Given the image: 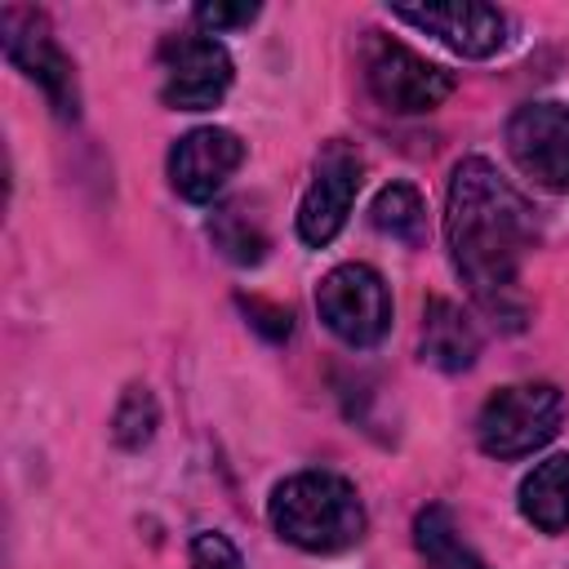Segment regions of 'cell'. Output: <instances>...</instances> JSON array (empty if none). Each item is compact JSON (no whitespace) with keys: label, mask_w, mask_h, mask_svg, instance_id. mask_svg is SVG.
I'll list each match as a JSON object with an SVG mask.
<instances>
[{"label":"cell","mask_w":569,"mask_h":569,"mask_svg":"<svg viewBox=\"0 0 569 569\" xmlns=\"http://www.w3.org/2000/svg\"><path fill=\"white\" fill-rule=\"evenodd\" d=\"M445 240H449L453 271L462 276L480 311L493 325L520 329L525 325L520 267L538 240V227L525 196L480 156L458 160L449 173Z\"/></svg>","instance_id":"cell-1"},{"label":"cell","mask_w":569,"mask_h":569,"mask_svg":"<svg viewBox=\"0 0 569 569\" xmlns=\"http://www.w3.org/2000/svg\"><path fill=\"white\" fill-rule=\"evenodd\" d=\"M267 516L289 547L316 551V556L347 551L365 538V502L356 485L333 471H298L280 480L271 489Z\"/></svg>","instance_id":"cell-2"},{"label":"cell","mask_w":569,"mask_h":569,"mask_svg":"<svg viewBox=\"0 0 569 569\" xmlns=\"http://www.w3.org/2000/svg\"><path fill=\"white\" fill-rule=\"evenodd\" d=\"M560 418L565 400L551 382H511L480 405L476 440L489 458H525L560 431Z\"/></svg>","instance_id":"cell-3"},{"label":"cell","mask_w":569,"mask_h":569,"mask_svg":"<svg viewBox=\"0 0 569 569\" xmlns=\"http://www.w3.org/2000/svg\"><path fill=\"white\" fill-rule=\"evenodd\" d=\"M0 40H4V58L44 89L53 116L76 120L80 116V84H76V67L62 53V44L49 31V18L40 9H18L9 4L0 13Z\"/></svg>","instance_id":"cell-4"},{"label":"cell","mask_w":569,"mask_h":569,"mask_svg":"<svg viewBox=\"0 0 569 569\" xmlns=\"http://www.w3.org/2000/svg\"><path fill=\"white\" fill-rule=\"evenodd\" d=\"M316 311L325 329L347 347H373L391 329V293L369 262L333 267L316 289Z\"/></svg>","instance_id":"cell-5"},{"label":"cell","mask_w":569,"mask_h":569,"mask_svg":"<svg viewBox=\"0 0 569 569\" xmlns=\"http://www.w3.org/2000/svg\"><path fill=\"white\" fill-rule=\"evenodd\" d=\"M365 80H369V93L396 116L431 111L453 89L449 71H440L436 62H427L422 53H413L409 44L387 40V36H369V44H365Z\"/></svg>","instance_id":"cell-6"},{"label":"cell","mask_w":569,"mask_h":569,"mask_svg":"<svg viewBox=\"0 0 569 569\" xmlns=\"http://www.w3.org/2000/svg\"><path fill=\"white\" fill-rule=\"evenodd\" d=\"M231 53L213 36H169L160 44V102L173 111H209L231 89Z\"/></svg>","instance_id":"cell-7"},{"label":"cell","mask_w":569,"mask_h":569,"mask_svg":"<svg viewBox=\"0 0 569 569\" xmlns=\"http://www.w3.org/2000/svg\"><path fill=\"white\" fill-rule=\"evenodd\" d=\"M360 156L356 147H347L342 138L325 142V151L316 156V173L302 191V204H298V236L302 244L311 249H325L342 227H347V213L356 204V191H360Z\"/></svg>","instance_id":"cell-8"},{"label":"cell","mask_w":569,"mask_h":569,"mask_svg":"<svg viewBox=\"0 0 569 569\" xmlns=\"http://www.w3.org/2000/svg\"><path fill=\"white\" fill-rule=\"evenodd\" d=\"M507 151L542 191H569V102H525L507 120Z\"/></svg>","instance_id":"cell-9"},{"label":"cell","mask_w":569,"mask_h":569,"mask_svg":"<svg viewBox=\"0 0 569 569\" xmlns=\"http://www.w3.org/2000/svg\"><path fill=\"white\" fill-rule=\"evenodd\" d=\"M391 18L436 36L440 44H449L453 53L462 58H489L507 44V13L493 9V4H476V0H462V4H396Z\"/></svg>","instance_id":"cell-10"},{"label":"cell","mask_w":569,"mask_h":569,"mask_svg":"<svg viewBox=\"0 0 569 569\" xmlns=\"http://www.w3.org/2000/svg\"><path fill=\"white\" fill-rule=\"evenodd\" d=\"M244 160V142L231 133V129H218V124H204V129H191L173 142L169 151V182L182 200L191 204H204L213 200L227 178L240 169Z\"/></svg>","instance_id":"cell-11"},{"label":"cell","mask_w":569,"mask_h":569,"mask_svg":"<svg viewBox=\"0 0 569 569\" xmlns=\"http://www.w3.org/2000/svg\"><path fill=\"white\" fill-rule=\"evenodd\" d=\"M476 356H480V333L462 316V307H453L449 298H431L422 311V360H431L445 373H462L476 365Z\"/></svg>","instance_id":"cell-12"},{"label":"cell","mask_w":569,"mask_h":569,"mask_svg":"<svg viewBox=\"0 0 569 569\" xmlns=\"http://www.w3.org/2000/svg\"><path fill=\"white\" fill-rule=\"evenodd\" d=\"M520 516L542 533L569 529V453L538 462L520 480Z\"/></svg>","instance_id":"cell-13"},{"label":"cell","mask_w":569,"mask_h":569,"mask_svg":"<svg viewBox=\"0 0 569 569\" xmlns=\"http://www.w3.org/2000/svg\"><path fill=\"white\" fill-rule=\"evenodd\" d=\"M413 542L427 560V569H489L453 529V516L445 507H427L413 520Z\"/></svg>","instance_id":"cell-14"},{"label":"cell","mask_w":569,"mask_h":569,"mask_svg":"<svg viewBox=\"0 0 569 569\" xmlns=\"http://www.w3.org/2000/svg\"><path fill=\"white\" fill-rule=\"evenodd\" d=\"M369 218L378 231H387L391 240H405V244H422L427 240V204L422 196L409 187V182H387L373 204H369Z\"/></svg>","instance_id":"cell-15"},{"label":"cell","mask_w":569,"mask_h":569,"mask_svg":"<svg viewBox=\"0 0 569 569\" xmlns=\"http://www.w3.org/2000/svg\"><path fill=\"white\" fill-rule=\"evenodd\" d=\"M209 240H213L231 262H240V267H253V262H262V253H267V231H262V222H258L253 213H244L240 200L213 209V218H209Z\"/></svg>","instance_id":"cell-16"},{"label":"cell","mask_w":569,"mask_h":569,"mask_svg":"<svg viewBox=\"0 0 569 569\" xmlns=\"http://www.w3.org/2000/svg\"><path fill=\"white\" fill-rule=\"evenodd\" d=\"M156 422H160V409L151 400L147 387H129L124 400L116 405V418H111V436L120 449H142L151 436H156Z\"/></svg>","instance_id":"cell-17"},{"label":"cell","mask_w":569,"mask_h":569,"mask_svg":"<svg viewBox=\"0 0 569 569\" xmlns=\"http://www.w3.org/2000/svg\"><path fill=\"white\" fill-rule=\"evenodd\" d=\"M191 569H244V560L227 533L204 529L191 538Z\"/></svg>","instance_id":"cell-18"},{"label":"cell","mask_w":569,"mask_h":569,"mask_svg":"<svg viewBox=\"0 0 569 569\" xmlns=\"http://www.w3.org/2000/svg\"><path fill=\"white\" fill-rule=\"evenodd\" d=\"M258 18V4H196V22L222 31V27H249Z\"/></svg>","instance_id":"cell-19"}]
</instances>
